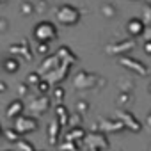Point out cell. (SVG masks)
<instances>
[{"label":"cell","mask_w":151,"mask_h":151,"mask_svg":"<svg viewBox=\"0 0 151 151\" xmlns=\"http://www.w3.org/2000/svg\"><path fill=\"white\" fill-rule=\"evenodd\" d=\"M4 68H6L9 73H16V71H18V68H20V62H18L16 59H6Z\"/></svg>","instance_id":"obj_16"},{"label":"cell","mask_w":151,"mask_h":151,"mask_svg":"<svg viewBox=\"0 0 151 151\" xmlns=\"http://www.w3.org/2000/svg\"><path fill=\"white\" fill-rule=\"evenodd\" d=\"M142 50H144V53H146V55H149V57H151V39H149V41H144Z\"/></svg>","instance_id":"obj_24"},{"label":"cell","mask_w":151,"mask_h":151,"mask_svg":"<svg viewBox=\"0 0 151 151\" xmlns=\"http://www.w3.org/2000/svg\"><path fill=\"white\" fill-rule=\"evenodd\" d=\"M146 4H151V0H146Z\"/></svg>","instance_id":"obj_28"},{"label":"cell","mask_w":151,"mask_h":151,"mask_svg":"<svg viewBox=\"0 0 151 151\" xmlns=\"http://www.w3.org/2000/svg\"><path fill=\"white\" fill-rule=\"evenodd\" d=\"M135 48V39H121V41H117V43H110V45H107V53H110V55H128L132 50Z\"/></svg>","instance_id":"obj_6"},{"label":"cell","mask_w":151,"mask_h":151,"mask_svg":"<svg viewBox=\"0 0 151 151\" xmlns=\"http://www.w3.org/2000/svg\"><path fill=\"white\" fill-rule=\"evenodd\" d=\"M119 64H121L124 69H128L132 75H137V77H147V75H149V66L144 64L142 60L135 59V57L123 55V57L119 59Z\"/></svg>","instance_id":"obj_3"},{"label":"cell","mask_w":151,"mask_h":151,"mask_svg":"<svg viewBox=\"0 0 151 151\" xmlns=\"http://www.w3.org/2000/svg\"><path fill=\"white\" fill-rule=\"evenodd\" d=\"M116 117L123 123V126L124 128H128V132H140L142 130V123L133 116V112H130L128 109H119L117 112H116Z\"/></svg>","instance_id":"obj_5"},{"label":"cell","mask_w":151,"mask_h":151,"mask_svg":"<svg viewBox=\"0 0 151 151\" xmlns=\"http://www.w3.org/2000/svg\"><path fill=\"white\" fill-rule=\"evenodd\" d=\"M86 130L84 128H80V126H75L69 133H68V139L71 140V142H75V140H84L86 139Z\"/></svg>","instance_id":"obj_12"},{"label":"cell","mask_w":151,"mask_h":151,"mask_svg":"<svg viewBox=\"0 0 151 151\" xmlns=\"http://www.w3.org/2000/svg\"><path fill=\"white\" fill-rule=\"evenodd\" d=\"M105 84H107L105 78H100L94 73H86V71H80L75 78V87L77 89H94L96 86L103 87Z\"/></svg>","instance_id":"obj_4"},{"label":"cell","mask_w":151,"mask_h":151,"mask_svg":"<svg viewBox=\"0 0 151 151\" xmlns=\"http://www.w3.org/2000/svg\"><path fill=\"white\" fill-rule=\"evenodd\" d=\"M116 13H117V9H116L112 4H105V6L101 7V14H103L105 18H114Z\"/></svg>","instance_id":"obj_18"},{"label":"cell","mask_w":151,"mask_h":151,"mask_svg":"<svg viewBox=\"0 0 151 151\" xmlns=\"http://www.w3.org/2000/svg\"><path fill=\"white\" fill-rule=\"evenodd\" d=\"M144 25H151V4H144L142 6V18Z\"/></svg>","instance_id":"obj_15"},{"label":"cell","mask_w":151,"mask_h":151,"mask_svg":"<svg viewBox=\"0 0 151 151\" xmlns=\"http://www.w3.org/2000/svg\"><path fill=\"white\" fill-rule=\"evenodd\" d=\"M98 126H100V130H98V132H103L105 135H107V133H110V132L119 133V132L126 130V128L123 126V123H121L117 117H101V119L98 121Z\"/></svg>","instance_id":"obj_8"},{"label":"cell","mask_w":151,"mask_h":151,"mask_svg":"<svg viewBox=\"0 0 151 151\" xmlns=\"http://www.w3.org/2000/svg\"><path fill=\"white\" fill-rule=\"evenodd\" d=\"M34 37H36V41L45 43V45H48L50 41L57 39V27H55V23L46 22V20L39 22L34 27Z\"/></svg>","instance_id":"obj_2"},{"label":"cell","mask_w":151,"mask_h":151,"mask_svg":"<svg viewBox=\"0 0 151 151\" xmlns=\"http://www.w3.org/2000/svg\"><path fill=\"white\" fill-rule=\"evenodd\" d=\"M55 110H57V116H59V121H60V123H68V117H69V114H68V110H66V107H64L62 103H59Z\"/></svg>","instance_id":"obj_19"},{"label":"cell","mask_w":151,"mask_h":151,"mask_svg":"<svg viewBox=\"0 0 151 151\" xmlns=\"http://www.w3.org/2000/svg\"><path fill=\"white\" fill-rule=\"evenodd\" d=\"M147 91H149V94H151V84H149V87H147Z\"/></svg>","instance_id":"obj_27"},{"label":"cell","mask_w":151,"mask_h":151,"mask_svg":"<svg viewBox=\"0 0 151 151\" xmlns=\"http://www.w3.org/2000/svg\"><path fill=\"white\" fill-rule=\"evenodd\" d=\"M29 82H30V84H36V86H37V84L41 82V77H39L37 73H30V77H29Z\"/></svg>","instance_id":"obj_22"},{"label":"cell","mask_w":151,"mask_h":151,"mask_svg":"<svg viewBox=\"0 0 151 151\" xmlns=\"http://www.w3.org/2000/svg\"><path fill=\"white\" fill-rule=\"evenodd\" d=\"M37 52H39V53H46V52H48V45H45V43H39V46H37Z\"/></svg>","instance_id":"obj_25"},{"label":"cell","mask_w":151,"mask_h":151,"mask_svg":"<svg viewBox=\"0 0 151 151\" xmlns=\"http://www.w3.org/2000/svg\"><path fill=\"white\" fill-rule=\"evenodd\" d=\"M53 98L57 100V103L62 101V98H64V91H62V87H55V91H53Z\"/></svg>","instance_id":"obj_21"},{"label":"cell","mask_w":151,"mask_h":151,"mask_svg":"<svg viewBox=\"0 0 151 151\" xmlns=\"http://www.w3.org/2000/svg\"><path fill=\"white\" fill-rule=\"evenodd\" d=\"M146 126H147V130H151V110H149L147 116H146Z\"/></svg>","instance_id":"obj_26"},{"label":"cell","mask_w":151,"mask_h":151,"mask_svg":"<svg viewBox=\"0 0 151 151\" xmlns=\"http://www.w3.org/2000/svg\"><path fill=\"white\" fill-rule=\"evenodd\" d=\"M91 151H100V149H91Z\"/></svg>","instance_id":"obj_29"},{"label":"cell","mask_w":151,"mask_h":151,"mask_svg":"<svg viewBox=\"0 0 151 151\" xmlns=\"http://www.w3.org/2000/svg\"><path fill=\"white\" fill-rule=\"evenodd\" d=\"M149 151H151V146H149Z\"/></svg>","instance_id":"obj_30"},{"label":"cell","mask_w":151,"mask_h":151,"mask_svg":"<svg viewBox=\"0 0 151 151\" xmlns=\"http://www.w3.org/2000/svg\"><path fill=\"white\" fill-rule=\"evenodd\" d=\"M86 144L91 147V149H107L109 147V137L103 133V132H91V133H86Z\"/></svg>","instance_id":"obj_7"},{"label":"cell","mask_w":151,"mask_h":151,"mask_svg":"<svg viewBox=\"0 0 151 151\" xmlns=\"http://www.w3.org/2000/svg\"><path fill=\"white\" fill-rule=\"evenodd\" d=\"M117 101H119L121 105L128 107L130 103H133V94H132V93H119V96H117Z\"/></svg>","instance_id":"obj_17"},{"label":"cell","mask_w":151,"mask_h":151,"mask_svg":"<svg viewBox=\"0 0 151 151\" xmlns=\"http://www.w3.org/2000/svg\"><path fill=\"white\" fill-rule=\"evenodd\" d=\"M77 110H78V114H86V112L89 110V103L84 101V100H80V101L77 103Z\"/></svg>","instance_id":"obj_20"},{"label":"cell","mask_w":151,"mask_h":151,"mask_svg":"<svg viewBox=\"0 0 151 151\" xmlns=\"http://www.w3.org/2000/svg\"><path fill=\"white\" fill-rule=\"evenodd\" d=\"M39 126L37 119L36 117H29V116H20L14 123V130L18 133H30V132H36Z\"/></svg>","instance_id":"obj_9"},{"label":"cell","mask_w":151,"mask_h":151,"mask_svg":"<svg viewBox=\"0 0 151 151\" xmlns=\"http://www.w3.org/2000/svg\"><path fill=\"white\" fill-rule=\"evenodd\" d=\"M144 30H146V25H144V22H142L140 18L133 16V18H130V20L126 22V32H128V36H130L132 39L140 37V36L144 34Z\"/></svg>","instance_id":"obj_10"},{"label":"cell","mask_w":151,"mask_h":151,"mask_svg":"<svg viewBox=\"0 0 151 151\" xmlns=\"http://www.w3.org/2000/svg\"><path fill=\"white\" fill-rule=\"evenodd\" d=\"M133 80H130V78H126V77H123L121 80H119V89H121V93H132V89H133Z\"/></svg>","instance_id":"obj_13"},{"label":"cell","mask_w":151,"mask_h":151,"mask_svg":"<svg viewBox=\"0 0 151 151\" xmlns=\"http://www.w3.org/2000/svg\"><path fill=\"white\" fill-rule=\"evenodd\" d=\"M48 87H50L48 82H39V84H37V89H39V93H43V94L48 93Z\"/></svg>","instance_id":"obj_23"},{"label":"cell","mask_w":151,"mask_h":151,"mask_svg":"<svg viewBox=\"0 0 151 151\" xmlns=\"http://www.w3.org/2000/svg\"><path fill=\"white\" fill-rule=\"evenodd\" d=\"M22 112H23V101H20V100H14V101L7 107V116H9L11 119H18V117L22 116Z\"/></svg>","instance_id":"obj_11"},{"label":"cell","mask_w":151,"mask_h":151,"mask_svg":"<svg viewBox=\"0 0 151 151\" xmlns=\"http://www.w3.org/2000/svg\"><path fill=\"white\" fill-rule=\"evenodd\" d=\"M55 16H57V22L66 25V27H71V25H77L80 22V9L75 7V6H69V4H62L57 7L55 11Z\"/></svg>","instance_id":"obj_1"},{"label":"cell","mask_w":151,"mask_h":151,"mask_svg":"<svg viewBox=\"0 0 151 151\" xmlns=\"http://www.w3.org/2000/svg\"><path fill=\"white\" fill-rule=\"evenodd\" d=\"M59 57H64V60H66L68 64H71V62H75V60H77L75 53H73V52H69V48H66V46L59 50Z\"/></svg>","instance_id":"obj_14"}]
</instances>
